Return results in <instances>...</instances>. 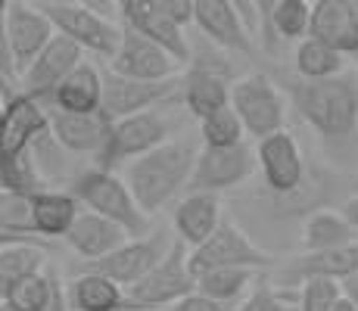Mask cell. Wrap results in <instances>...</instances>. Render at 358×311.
I'll use <instances>...</instances> for the list:
<instances>
[{
  "label": "cell",
  "instance_id": "603a6c76",
  "mask_svg": "<svg viewBox=\"0 0 358 311\" xmlns=\"http://www.w3.org/2000/svg\"><path fill=\"white\" fill-rule=\"evenodd\" d=\"M222 227L218 193H187L175 209V231L187 246H203Z\"/></svg>",
  "mask_w": 358,
  "mask_h": 311
},
{
  "label": "cell",
  "instance_id": "ee69618b",
  "mask_svg": "<svg viewBox=\"0 0 358 311\" xmlns=\"http://www.w3.org/2000/svg\"><path fill=\"white\" fill-rule=\"evenodd\" d=\"M0 311H16V308H10V305H0Z\"/></svg>",
  "mask_w": 358,
  "mask_h": 311
},
{
  "label": "cell",
  "instance_id": "5b68a950",
  "mask_svg": "<svg viewBox=\"0 0 358 311\" xmlns=\"http://www.w3.org/2000/svg\"><path fill=\"white\" fill-rule=\"evenodd\" d=\"M44 10V16L53 22L57 34H66L69 41L81 47V50L100 53V57L115 59V53L122 50V29H115L109 19L97 16L91 6L81 0H34Z\"/></svg>",
  "mask_w": 358,
  "mask_h": 311
},
{
  "label": "cell",
  "instance_id": "f35d334b",
  "mask_svg": "<svg viewBox=\"0 0 358 311\" xmlns=\"http://www.w3.org/2000/svg\"><path fill=\"white\" fill-rule=\"evenodd\" d=\"M159 311H231L228 305H218V302H212V299H206V296H187V299H181V302H175V305H169V308H159Z\"/></svg>",
  "mask_w": 358,
  "mask_h": 311
},
{
  "label": "cell",
  "instance_id": "cb8c5ba5",
  "mask_svg": "<svg viewBox=\"0 0 358 311\" xmlns=\"http://www.w3.org/2000/svg\"><path fill=\"white\" fill-rule=\"evenodd\" d=\"M44 106L75 113V115L103 113V72H97L91 62H81L63 85L57 87V94H53Z\"/></svg>",
  "mask_w": 358,
  "mask_h": 311
},
{
  "label": "cell",
  "instance_id": "44dd1931",
  "mask_svg": "<svg viewBox=\"0 0 358 311\" xmlns=\"http://www.w3.org/2000/svg\"><path fill=\"white\" fill-rule=\"evenodd\" d=\"M66 243L72 246L81 259H87L94 265V261L106 259V255H113L115 249L125 246L128 233L122 231L119 224H113L109 218L94 215V212H81L78 221H75V227L66 233Z\"/></svg>",
  "mask_w": 358,
  "mask_h": 311
},
{
  "label": "cell",
  "instance_id": "f1b7e54d",
  "mask_svg": "<svg viewBox=\"0 0 358 311\" xmlns=\"http://www.w3.org/2000/svg\"><path fill=\"white\" fill-rule=\"evenodd\" d=\"M302 243H306L308 252H327V249L352 246L355 227L349 224L343 212H315V215L306 221Z\"/></svg>",
  "mask_w": 358,
  "mask_h": 311
},
{
  "label": "cell",
  "instance_id": "d4e9b609",
  "mask_svg": "<svg viewBox=\"0 0 358 311\" xmlns=\"http://www.w3.org/2000/svg\"><path fill=\"white\" fill-rule=\"evenodd\" d=\"M181 91H184V103H187V109L196 115L199 122L231 106L228 81H224L222 75L209 72V68H194V72L181 81Z\"/></svg>",
  "mask_w": 358,
  "mask_h": 311
},
{
  "label": "cell",
  "instance_id": "e575fe53",
  "mask_svg": "<svg viewBox=\"0 0 358 311\" xmlns=\"http://www.w3.org/2000/svg\"><path fill=\"white\" fill-rule=\"evenodd\" d=\"M47 302H50V268L44 274H34V277L19 283L3 299V305L16 308V311H44Z\"/></svg>",
  "mask_w": 358,
  "mask_h": 311
},
{
  "label": "cell",
  "instance_id": "d6986e66",
  "mask_svg": "<svg viewBox=\"0 0 358 311\" xmlns=\"http://www.w3.org/2000/svg\"><path fill=\"white\" fill-rule=\"evenodd\" d=\"M308 38L340 53H358V0H315Z\"/></svg>",
  "mask_w": 358,
  "mask_h": 311
},
{
  "label": "cell",
  "instance_id": "30bf717a",
  "mask_svg": "<svg viewBox=\"0 0 358 311\" xmlns=\"http://www.w3.org/2000/svg\"><path fill=\"white\" fill-rule=\"evenodd\" d=\"M175 240H169V233L165 231H156L150 233V237L143 240H128L122 249H115L113 255H106V259L94 261V265H87V271L94 274H103V277L115 280L119 287H137L143 277H147L150 271H156V265L169 255V249Z\"/></svg>",
  "mask_w": 358,
  "mask_h": 311
},
{
  "label": "cell",
  "instance_id": "60d3db41",
  "mask_svg": "<svg viewBox=\"0 0 358 311\" xmlns=\"http://www.w3.org/2000/svg\"><path fill=\"white\" fill-rule=\"evenodd\" d=\"M340 287H343V299L352 302V305L358 308V274H352V277H346V280L340 283Z\"/></svg>",
  "mask_w": 358,
  "mask_h": 311
},
{
  "label": "cell",
  "instance_id": "9a60e30c",
  "mask_svg": "<svg viewBox=\"0 0 358 311\" xmlns=\"http://www.w3.org/2000/svg\"><path fill=\"white\" fill-rule=\"evenodd\" d=\"M122 19H125L128 29H134L147 41H153L156 47H162L181 66L190 62V47L187 38H184V29L171 22L159 0H122Z\"/></svg>",
  "mask_w": 358,
  "mask_h": 311
},
{
  "label": "cell",
  "instance_id": "1f68e13d",
  "mask_svg": "<svg viewBox=\"0 0 358 311\" xmlns=\"http://www.w3.org/2000/svg\"><path fill=\"white\" fill-rule=\"evenodd\" d=\"M0 184H3V193L10 196H22V199H34L44 190V181L38 175V165H34L31 150L19 156H3V168H0Z\"/></svg>",
  "mask_w": 358,
  "mask_h": 311
},
{
  "label": "cell",
  "instance_id": "8d00e7d4",
  "mask_svg": "<svg viewBox=\"0 0 358 311\" xmlns=\"http://www.w3.org/2000/svg\"><path fill=\"white\" fill-rule=\"evenodd\" d=\"M234 311H296V308L290 305V299L280 296L265 277H256V287L250 289V296Z\"/></svg>",
  "mask_w": 358,
  "mask_h": 311
},
{
  "label": "cell",
  "instance_id": "ab89813d",
  "mask_svg": "<svg viewBox=\"0 0 358 311\" xmlns=\"http://www.w3.org/2000/svg\"><path fill=\"white\" fill-rule=\"evenodd\" d=\"M72 302H69V287H63L59 274L50 268V302H47L44 311H69Z\"/></svg>",
  "mask_w": 358,
  "mask_h": 311
},
{
  "label": "cell",
  "instance_id": "ffe728a7",
  "mask_svg": "<svg viewBox=\"0 0 358 311\" xmlns=\"http://www.w3.org/2000/svg\"><path fill=\"white\" fill-rule=\"evenodd\" d=\"M352 274H358V243L327 249V252H306L302 259H293L280 271V283H287V287H302L308 280L343 283Z\"/></svg>",
  "mask_w": 358,
  "mask_h": 311
},
{
  "label": "cell",
  "instance_id": "d590c367",
  "mask_svg": "<svg viewBox=\"0 0 358 311\" xmlns=\"http://www.w3.org/2000/svg\"><path fill=\"white\" fill-rule=\"evenodd\" d=\"M343 299V287L336 280H308L302 283L299 311H334Z\"/></svg>",
  "mask_w": 358,
  "mask_h": 311
},
{
  "label": "cell",
  "instance_id": "6da1fadb",
  "mask_svg": "<svg viewBox=\"0 0 358 311\" xmlns=\"http://www.w3.org/2000/svg\"><path fill=\"white\" fill-rule=\"evenodd\" d=\"M196 150L194 143L184 140H169L162 147H156L153 153L134 159L125 165V184L134 193L137 205L143 212H156L169 203L175 193L187 190L190 178L196 168Z\"/></svg>",
  "mask_w": 358,
  "mask_h": 311
},
{
  "label": "cell",
  "instance_id": "d6a6232c",
  "mask_svg": "<svg viewBox=\"0 0 358 311\" xmlns=\"http://www.w3.org/2000/svg\"><path fill=\"white\" fill-rule=\"evenodd\" d=\"M243 122L234 113V106L222 109V113L209 115V119L199 122V134H203V147L209 150H228L243 143Z\"/></svg>",
  "mask_w": 358,
  "mask_h": 311
},
{
  "label": "cell",
  "instance_id": "4fadbf2b",
  "mask_svg": "<svg viewBox=\"0 0 358 311\" xmlns=\"http://www.w3.org/2000/svg\"><path fill=\"white\" fill-rule=\"evenodd\" d=\"M44 134H50V115L29 94H10L3 100V119H0V140L3 156L29 153Z\"/></svg>",
  "mask_w": 358,
  "mask_h": 311
},
{
  "label": "cell",
  "instance_id": "7bdbcfd3",
  "mask_svg": "<svg viewBox=\"0 0 358 311\" xmlns=\"http://www.w3.org/2000/svg\"><path fill=\"white\" fill-rule=\"evenodd\" d=\"M334 311H358L355 305H352V302H346V299H340V302H336V308Z\"/></svg>",
  "mask_w": 358,
  "mask_h": 311
},
{
  "label": "cell",
  "instance_id": "2e32d148",
  "mask_svg": "<svg viewBox=\"0 0 358 311\" xmlns=\"http://www.w3.org/2000/svg\"><path fill=\"white\" fill-rule=\"evenodd\" d=\"M181 62L175 57L156 47L153 41H147L143 34H137L134 29H122V50L113 59V72L125 75L134 81H171L178 78Z\"/></svg>",
  "mask_w": 358,
  "mask_h": 311
},
{
  "label": "cell",
  "instance_id": "83f0119b",
  "mask_svg": "<svg viewBox=\"0 0 358 311\" xmlns=\"http://www.w3.org/2000/svg\"><path fill=\"white\" fill-rule=\"evenodd\" d=\"M47 271V255L41 246L3 243L0 249V296H10L22 280Z\"/></svg>",
  "mask_w": 358,
  "mask_h": 311
},
{
  "label": "cell",
  "instance_id": "b9f144b4",
  "mask_svg": "<svg viewBox=\"0 0 358 311\" xmlns=\"http://www.w3.org/2000/svg\"><path fill=\"white\" fill-rule=\"evenodd\" d=\"M343 215H346V221L358 231V196H352L346 205H343Z\"/></svg>",
  "mask_w": 358,
  "mask_h": 311
},
{
  "label": "cell",
  "instance_id": "7402d4cb",
  "mask_svg": "<svg viewBox=\"0 0 358 311\" xmlns=\"http://www.w3.org/2000/svg\"><path fill=\"white\" fill-rule=\"evenodd\" d=\"M196 29L218 47L228 50H250V31L237 13V3L228 0H196Z\"/></svg>",
  "mask_w": 358,
  "mask_h": 311
},
{
  "label": "cell",
  "instance_id": "5bb4252c",
  "mask_svg": "<svg viewBox=\"0 0 358 311\" xmlns=\"http://www.w3.org/2000/svg\"><path fill=\"white\" fill-rule=\"evenodd\" d=\"M81 62H85L81 59V47L75 41H69L66 34H57L44 47V53L31 62L29 72L22 75V94L34 96L38 103H47Z\"/></svg>",
  "mask_w": 358,
  "mask_h": 311
},
{
  "label": "cell",
  "instance_id": "484cf974",
  "mask_svg": "<svg viewBox=\"0 0 358 311\" xmlns=\"http://www.w3.org/2000/svg\"><path fill=\"white\" fill-rule=\"evenodd\" d=\"M78 199L72 193H41L31 199V231L44 237H66L78 221Z\"/></svg>",
  "mask_w": 358,
  "mask_h": 311
},
{
  "label": "cell",
  "instance_id": "8992f818",
  "mask_svg": "<svg viewBox=\"0 0 358 311\" xmlns=\"http://www.w3.org/2000/svg\"><path fill=\"white\" fill-rule=\"evenodd\" d=\"M53 38H57V29L38 3H25V0L3 3V47L10 50L19 75L29 72L31 62L44 53Z\"/></svg>",
  "mask_w": 358,
  "mask_h": 311
},
{
  "label": "cell",
  "instance_id": "52a82bcc",
  "mask_svg": "<svg viewBox=\"0 0 358 311\" xmlns=\"http://www.w3.org/2000/svg\"><path fill=\"white\" fill-rule=\"evenodd\" d=\"M231 106L240 115L243 128L259 140L284 128V96L278 94L274 81L262 72L246 75L231 87Z\"/></svg>",
  "mask_w": 358,
  "mask_h": 311
},
{
  "label": "cell",
  "instance_id": "f546056e",
  "mask_svg": "<svg viewBox=\"0 0 358 311\" xmlns=\"http://www.w3.org/2000/svg\"><path fill=\"white\" fill-rule=\"evenodd\" d=\"M346 53H340L336 47L324 44V41L306 38L296 47V72L302 75V81H327L343 75V66H346Z\"/></svg>",
  "mask_w": 358,
  "mask_h": 311
},
{
  "label": "cell",
  "instance_id": "8fae6325",
  "mask_svg": "<svg viewBox=\"0 0 358 311\" xmlns=\"http://www.w3.org/2000/svg\"><path fill=\"white\" fill-rule=\"evenodd\" d=\"M178 87H181V78L134 81V78H125V75H115L109 68V72H103V115L115 124L122 119H131V115L153 113L156 103L171 96Z\"/></svg>",
  "mask_w": 358,
  "mask_h": 311
},
{
  "label": "cell",
  "instance_id": "e0dca14e",
  "mask_svg": "<svg viewBox=\"0 0 358 311\" xmlns=\"http://www.w3.org/2000/svg\"><path fill=\"white\" fill-rule=\"evenodd\" d=\"M44 109L50 115L53 140L63 150H69V153H94V156L103 153V147L109 140V131H113V122L103 113L75 115V113H63V109H53V106H44Z\"/></svg>",
  "mask_w": 358,
  "mask_h": 311
},
{
  "label": "cell",
  "instance_id": "4316f807",
  "mask_svg": "<svg viewBox=\"0 0 358 311\" xmlns=\"http://www.w3.org/2000/svg\"><path fill=\"white\" fill-rule=\"evenodd\" d=\"M69 302L78 311H122L125 308V289L103 274L85 271L69 283Z\"/></svg>",
  "mask_w": 358,
  "mask_h": 311
},
{
  "label": "cell",
  "instance_id": "277c9868",
  "mask_svg": "<svg viewBox=\"0 0 358 311\" xmlns=\"http://www.w3.org/2000/svg\"><path fill=\"white\" fill-rule=\"evenodd\" d=\"M196 293V277L190 271V252L184 240H175L169 255L137 287L125 293V311H159Z\"/></svg>",
  "mask_w": 358,
  "mask_h": 311
},
{
  "label": "cell",
  "instance_id": "7a4b0ae2",
  "mask_svg": "<svg viewBox=\"0 0 358 311\" xmlns=\"http://www.w3.org/2000/svg\"><path fill=\"white\" fill-rule=\"evenodd\" d=\"M299 115L330 140H346L358 128V75H336L327 81H302L293 87Z\"/></svg>",
  "mask_w": 358,
  "mask_h": 311
},
{
  "label": "cell",
  "instance_id": "74e56055",
  "mask_svg": "<svg viewBox=\"0 0 358 311\" xmlns=\"http://www.w3.org/2000/svg\"><path fill=\"white\" fill-rule=\"evenodd\" d=\"M162 3V10L169 13V19L175 25H190V22H196V0H159Z\"/></svg>",
  "mask_w": 358,
  "mask_h": 311
},
{
  "label": "cell",
  "instance_id": "7c38bea8",
  "mask_svg": "<svg viewBox=\"0 0 358 311\" xmlns=\"http://www.w3.org/2000/svg\"><path fill=\"white\" fill-rule=\"evenodd\" d=\"M259 153H252L246 143L228 150H209L203 147V153L196 159L194 178H190L187 190L190 193H218V190H231V187L243 184L246 178L256 171Z\"/></svg>",
  "mask_w": 358,
  "mask_h": 311
},
{
  "label": "cell",
  "instance_id": "836d02e7",
  "mask_svg": "<svg viewBox=\"0 0 358 311\" xmlns=\"http://www.w3.org/2000/svg\"><path fill=\"white\" fill-rule=\"evenodd\" d=\"M271 22L278 34L284 38H302V34L312 31V3L306 0H280V3H271Z\"/></svg>",
  "mask_w": 358,
  "mask_h": 311
},
{
  "label": "cell",
  "instance_id": "4dcf8cb0",
  "mask_svg": "<svg viewBox=\"0 0 358 311\" xmlns=\"http://www.w3.org/2000/svg\"><path fill=\"white\" fill-rule=\"evenodd\" d=\"M256 271H246V268H222V271H209L196 280V293L206 299L218 302V305H234V302L243 299V293L252 287Z\"/></svg>",
  "mask_w": 358,
  "mask_h": 311
},
{
  "label": "cell",
  "instance_id": "ac0fdd59",
  "mask_svg": "<svg viewBox=\"0 0 358 311\" xmlns=\"http://www.w3.org/2000/svg\"><path fill=\"white\" fill-rule=\"evenodd\" d=\"M259 168H262L265 184L278 193L296 190L302 184V178H306L302 153L287 131H278V134L259 140Z\"/></svg>",
  "mask_w": 358,
  "mask_h": 311
},
{
  "label": "cell",
  "instance_id": "3957f363",
  "mask_svg": "<svg viewBox=\"0 0 358 311\" xmlns=\"http://www.w3.org/2000/svg\"><path fill=\"white\" fill-rule=\"evenodd\" d=\"M72 196L78 203L87 205V212L94 215L109 218L113 224H119L131 240H143L150 237V215L137 205L134 193L128 190L125 178L113 175V171L91 168L75 181Z\"/></svg>",
  "mask_w": 358,
  "mask_h": 311
},
{
  "label": "cell",
  "instance_id": "9c48e42d",
  "mask_svg": "<svg viewBox=\"0 0 358 311\" xmlns=\"http://www.w3.org/2000/svg\"><path fill=\"white\" fill-rule=\"evenodd\" d=\"M169 143V124L162 115L156 113H143V115H131L113 124L109 140L103 147V153L97 156V168L113 171L119 165H128L134 159L153 153L156 147Z\"/></svg>",
  "mask_w": 358,
  "mask_h": 311
},
{
  "label": "cell",
  "instance_id": "ba28073f",
  "mask_svg": "<svg viewBox=\"0 0 358 311\" xmlns=\"http://www.w3.org/2000/svg\"><path fill=\"white\" fill-rule=\"evenodd\" d=\"M268 265H271V255L262 252L237 224H222L203 246L190 249V271H194L196 280L209 271H222V268L256 271V268Z\"/></svg>",
  "mask_w": 358,
  "mask_h": 311
}]
</instances>
